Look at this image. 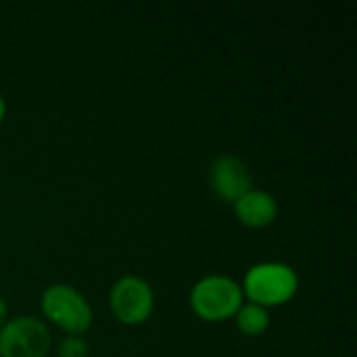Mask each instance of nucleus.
<instances>
[{
    "label": "nucleus",
    "instance_id": "f257e3e1",
    "mask_svg": "<svg viewBox=\"0 0 357 357\" xmlns=\"http://www.w3.org/2000/svg\"><path fill=\"white\" fill-rule=\"evenodd\" d=\"M243 297L261 307H280L289 303L299 291V276L295 268L282 261H261L247 270L243 278Z\"/></svg>",
    "mask_w": 357,
    "mask_h": 357
},
{
    "label": "nucleus",
    "instance_id": "f03ea898",
    "mask_svg": "<svg viewBox=\"0 0 357 357\" xmlns=\"http://www.w3.org/2000/svg\"><path fill=\"white\" fill-rule=\"evenodd\" d=\"M190 310L203 322H226L236 316L245 303L243 289L236 280L222 274L201 278L190 291Z\"/></svg>",
    "mask_w": 357,
    "mask_h": 357
},
{
    "label": "nucleus",
    "instance_id": "7ed1b4c3",
    "mask_svg": "<svg viewBox=\"0 0 357 357\" xmlns=\"http://www.w3.org/2000/svg\"><path fill=\"white\" fill-rule=\"evenodd\" d=\"M42 314L71 337H82L92 326V307L69 284H50L40 299Z\"/></svg>",
    "mask_w": 357,
    "mask_h": 357
},
{
    "label": "nucleus",
    "instance_id": "20e7f679",
    "mask_svg": "<svg viewBox=\"0 0 357 357\" xmlns=\"http://www.w3.org/2000/svg\"><path fill=\"white\" fill-rule=\"evenodd\" d=\"M48 349L50 333L33 316L10 318L0 328V357H46Z\"/></svg>",
    "mask_w": 357,
    "mask_h": 357
},
{
    "label": "nucleus",
    "instance_id": "39448f33",
    "mask_svg": "<svg viewBox=\"0 0 357 357\" xmlns=\"http://www.w3.org/2000/svg\"><path fill=\"white\" fill-rule=\"evenodd\" d=\"M109 305L121 324L138 326L151 318L155 310V295L146 280L138 276H123L111 287Z\"/></svg>",
    "mask_w": 357,
    "mask_h": 357
},
{
    "label": "nucleus",
    "instance_id": "423d86ee",
    "mask_svg": "<svg viewBox=\"0 0 357 357\" xmlns=\"http://www.w3.org/2000/svg\"><path fill=\"white\" fill-rule=\"evenodd\" d=\"M209 184L220 201L236 203L253 188V178L245 161L234 155H220L209 165Z\"/></svg>",
    "mask_w": 357,
    "mask_h": 357
},
{
    "label": "nucleus",
    "instance_id": "0eeeda50",
    "mask_svg": "<svg viewBox=\"0 0 357 357\" xmlns=\"http://www.w3.org/2000/svg\"><path fill=\"white\" fill-rule=\"evenodd\" d=\"M236 220L247 228H266L270 226L278 215V203L276 199L266 190L251 188L245 192L236 203H232Z\"/></svg>",
    "mask_w": 357,
    "mask_h": 357
},
{
    "label": "nucleus",
    "instance_id": "6e6552de",
    "mask_svg": "<svg viewBox=\"0 0 357 357\" xmlns=\"http://www.w3.org/2000/svg\"><path fill=\"white\" fill-rule=\"evenodd\" d=\"M236 328L247 337H261L270 328V314L266 307L255 303H243L234 316Z\"/></svg>",
    "mask_w": 357,
    "mask_h": 357
},
{
    "label": "nucleus",
    "instance_id": "1a4fd4ad",
    "mask_svg": "<svg viewBox=\"0 0 357 357\" xmlns=\"http://www.w3.org/2000/svg\"><path fill=\"white\" fill-rule=\"evenodd\" d=\"M90 356V347L82 337H71L67 335L61 343H59V357H88Z\"/></svg>",
    "mask_w": 357,
    "mask_h": 357
},
{
    "label": "nucleus",
    "instance_id": "9d476101",
    "mask_svg": "<svg viewBox=\"0 0 357 357\" xmlns=\"http://www.w3.org/2000/svg\"><path fill=\"white\" fill-rule=\"evenodd\" d=\"M6 314H8V307H6V301H4V297L0 295V328L6 324Z\"/></svg>",
    "mask_w": 357,
    "mask_h": 357
},
{
    "label": "nucleus",
    "instance_id": "9b49d317",
    "mask_svg": "<svg viewBox=\"0 0 357 357\" xmlns=\"http://www.w3.org/2000/svg\"><path fill=\"white\" fill-rule=\"evenodd\" d=\"M4 117H6V100H4L2 94H0V123H2Z\"/></svg>",
    "mask_w": 357,
    "mask_h": 357
}]
</instances>
